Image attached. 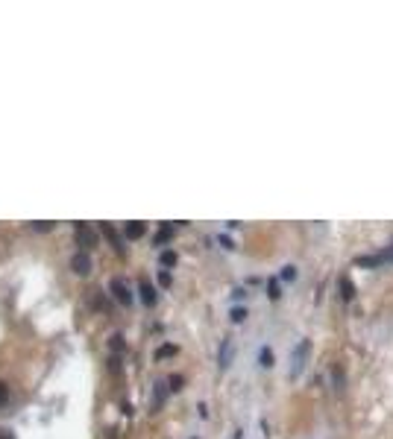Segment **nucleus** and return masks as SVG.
<instances>
[{"mask_svg": "<svg viewBox=\"0 0 393 439\" xmlns=\"http://www.w3.org/2000/svg\"><path fill=\"white\" fill-rule=\"evenodd\" d=\"M159 263H162V267H173V263H176V252H173V249H165L162 258H159Z\"/></svg>", "mask_w": 393, "mask_h": 439, "instance_id": "4468645a", "label": "nucleus"}, {"mask_svg": "<svg viewBox=\"0 0 393 439\" xmlns=\"http://www.w3.org/2000/svg\"><path fill=\"white\" fill-rule=\"evenodd\" d=\"M267 296H270L273 302L282 296V287H279V281H276V278H270V281H267Z\"/></svg>", "mask_w": 393, "mask_h": 439, "instance_id": "2eb2a0df", "label": "nucleus"}, {"mask_svg": "<svg viewBox=\"0 0 393 439\" xmlns=\"http://www.w3.org/2000/svg\"><path fill=\"white\" fill-rule=\"evenodd\" d=\"M6 401H9V387H6L3 381H0V407H3Z\"/></svg>", "mask_w": 393, "mask_h": 439, "instance_id": "412c9836", "label": "nucleus"}, {"mask_svg": "<svg viewBox=\"0 0 393 439\" xmlns=\"http://www.w3.org/2000/svg\"><path fill=\"white\" fill-rule=\"evenodd\" d=\"M168 384H171V390L176 392V390H182V384H185V378H182V375H173V378H171Z\"/></svg>", "mask_w": 393, "mask_h": 439, "instance_id": "aec40b11", "label": "nucleus"}, {"mask_svg": "<svg viewBox=\"0 0 393 439\" xmlns=\"http://www.w3.org/2000/svg\"><path fill=\"white\" fill-rule=\"evenodd\" d=\"M159 284H162V287H171V284H173V278H171V273H168V270H162V273H159Z\"/></svg>", "mask_w": 393, "mask_h": 439, "instance_id": "6ab92c4d", "label": "nucleus"}, {"mask_svg": "<svg viewBox=\"0 0 393 439\" xmlns=\"http://www.w3.org/2000/svg\"><path fill=\"white\" fill-rule=\"evenodd\" d=\"M258 363H261L264 369H270V366H273V351H270V345H264V348L258 351Z\"/></svg>", "mask_w": 393, "mask_h": 439, "instance_id": "ddd939ff", "label": "nucleus"}, {"mask_svg": "<svg viewBox=\"0 0 393 439\" xmlns=\"http://www.w3.org/2000/svg\"><path fill=\"white\" fill-rule=\"evenodd\" d=\"M91 255L88 252H73V258H70V270L76 273V276H88L91 273Z\"/></svg>", "mask_w": 393, "mask_h": 439, "instance_id": "7ed1b4c3", "label": "nucleus"}, {"mask_svg": "<svg viewBox=\"0 0 393 439\" xmlns=\"http://www.w3.org/2000/svg\"><path fill=\"white\" fill-rule=\"evenodd\" d=\"M168 390H171V387H165V384H155V392H153V410H162Z\"/></svg>", "mask_w": 393, "mask_h": 439, "instance_id": "9d476101", "label": "nucleus"}, {"mask_svg": "<svg viewBox=\"0 0 393 439\" xmlns=\"http://www.w3.org/2000/svg\"><path fill=\"white\" fill-rule=\"evenodd\" d=\"M144 231H147V226H144V223H126L123 237H126V240H138V237H144Z\"/></svg>", "mask_w": 393, "mask_h": 439, "instance_id": "6e6552de", "label": "nucleus"}, {"mask_svg": "<svg viewBox=\"0 0 393 439\" xmlns=\"http://www.w3.org/2000/svg\"><path fill=\"white\" fill-rule=\"evenodd\" d=\"M244 436V430H235V439H241Z\"/></svg>", "mask_w": 393, "mask_h": 439, "instance_id": "393cba45", "label": "nucleus"}, {"mask_svg": "<svg viewBox=\"0 0 393 439\" xmlns=\"http://www.w3.org/2000/svg\"><path fill=\"white\" fill-rule=\"evenodd\" d=\"M109 345H112V351H115V355H120V351H123V348H126V342H123V334H115V337H112V342H109Z\"/></svg>", "mask_w": 393, "mask_h": 439, "instance_id": "dca6fc26", "label": "nucleus"}, {"mask_svg": "<svg viewBox=\"0 0 393 439\" xmlns=\"http://www.w3.org/2000/svg\"><path fill=\"white\" fill-rule=\"evenodd\" d=\"M352 296H355V287H352V281H349V278H341V299H343V302H349Z\"/></svg>", "mask_w": 393, "mask_h": 439, "instance_id": "f8f14e48", "label": "nucleus"}, {"mask_svg": "<svg viewBox=\"0 0 393 439\" xmlns=\"http://www.w3.org/2000/svg\"><path fill=\"white\" fill-rule=\"evenodd\" d=\"M33 228H35V231H50L53 223H33Z\"/></svg>", "mask_w": 393, "mask_h": 439, "instance_id": "5701e85b", "label": "nucleus"}, {"mask_svg": "<svg viewBox=\"0 0 393 439\" xmlns=\"http://www.w3.org/2000/svg\"><path fill=\"white\" fill-rule=\"evenodd\" d=\"M171 237H173V226H171V223H165V226H162L159 231H155V237H153V246H165V243H168Z\"/></svg>", "mask_w": 393, "mask_h": 439, "instance_id": "1a4fd4ad", "label": "nucleus"}, {"mask_svg": "<svg viewBox=\"0 0 393 439\" xmlns=\"http://www.w3.org/2000/svg\"><path fill=\"white\" fill-rule=\"evenodd\" d=\"M308 348H311V342H308V340H302V342H299V348L293 351V366H290V378H296V375L302 372V366H305V355H308Z\"/></svg>", "mask_w": 393, "mask_h": 439, "instance_id": "20e7f679", "label": "nucleus"}, {"mask_svg": "<svg viewBox=\"0 0 393 439\" xmlns=\"http://www.w3.org/2000/svg\"><path fill=\"white\" fill-rule=\"evenodd\" d=\"M232 351H235L232 340H223V342H220V351H217V366H220V369H229V363H232Z\"/></svg>", "mask_w": 393, "mask_h": 439, "instance_id": "423d86ee", "label": "nucleus"}, {"mask_svg": "<svg viewBox=\"0 0 393 439\" xmlns=\"http://www.w3.org/2000/svg\"><path fill=\"white\" fill-rule=\"evenodd\" d=\"M176 351H179L176 345H171V342H165V345H159V348H155V355H153V358H155V360H165V358H173V355H176Z\"/></svg>", "mask_w": 393, "mask_h": 439, "instance_id": "9b49d317", "label": "nucleus"}, {"mask_svg": "<svg viewBox=\"0 0 393 439\" xmlns=\"http://www.w3.org/2000/svg\"><path fill=\"white\" fill-rule=\"evenodd\" d=\"M138 293H141V302H144L147 308H153L155 302H159V293H155V287H153L147 278H141V281H138Z\"/></svg>", "mask_w": 393, "mask_h": 439, "instance_id": "39448f33", "label": "nucleus"}, {"mask_svg": "<svg viewBox=\"0 0 393 439\" xmlns=\"http://www.w3.org/2000/svg\"><path fill=\"white\" fill-rule=\"evenodd\" d=\"M109 293L115 296V302H120V305H126V308H129V305H132V299H135V296H132V287H129V284H126V278H120V276L109 281Z\"/></svg>", "mask_w": 393, "mask_h": 439, "instance_id": "f03ea898", "label": "nucleus"}, {"mask_svg": "<svg viewBox=\"0 0 393 439\" xmlns=\"http://www.w3.org/2000/svg\"><path fill=\"white\" fill-rule=\"evenodd\" d=\"M217 240H220V246H223V249H235V243H232V237H226V234H220Z\"/></svg>", "mask_w": 393, "mask_h": 439, "instance_id": "4be33fe9", "label": "nucleus"}, {"mask_svg": "<svg viewBox=\"0 0 393 439\" xmlns=\"http://www.w3.org/2000/svg\"><path fill=\"white\" fill-rule=\"evenodd\" d=\"M0 439H12V436H9V433H0Z\"/></svg>", "mask_w": 393, "mask_h": 439, "instance_id": "a878e982", "label": "nucleus"}, {"mask_svg": "<svg viewBox=\"0 0 393 439\" xmlns=\"http://www.w3.org/2000/svg\"><path fill=\"white\" fill-rule=\"evenodd\" d=\"M73 240L80 246V252H91L97 246V231L88 223H73Z\"/></svg>", "mask_w": 393, "mask_h": 439, "instance_id": "f257e3e1", "label": "nucleus"}, {"mask_svg": "<svg viewBox=\"0 0 393 439\" xmlns=\"http://www.w3.org/2000/svg\"><path fill=\"white\" fill-rule=\"evenodd\" d=\"M247 319V308H232V322H244Z\"/></svg>", "mask_w": 393, "mask_h": 439, "instance_id": "a211bd4d", "label": "nucleus"}, {"mask_svg": "<svg viewBox=\"0 0 393 439\" xmlns=\"http://www.w3.org/2000/svg\"><path fill=\"white\" fill-rule=\"evenodd\" d=\"M335 387L343 390V375H341V369H335Z\"/></svg>", "mask_w": 393, "mask_h": 439, "instance_id": "b1692460", "label": "nucleus"}, {"mask_svg": "<svg viewBox=\"0 0 393 439\" xmlns=\"http://www.w3.org/2000/svg\"><path fill=\"white\" fill-rule=\"evenodd\" d=\"M103 234L109 237V243L115 246V252H118V255H123V252H126V246H123V237H120V234H118V231H115V228H112L109 223H103Z\"/></svg>", "mask_w": 393, "mask_h": 439, "instance_id": "0eeeda50", "label": "nucleus"}, {"mask_svg": "<svg viewBox=\"0 0 393 439\" xmlns=\"http://www.w3.org/2000/svg\"><path fill=\"white\" fill-rule=\"evenodd\" d=\"M293 278H296V267H290V263L282 267V281H293Z\"/></svg>", "mask_w": 393, "mask_h": 439, "instance_id": "f3484780", "label": "nucleus"}]
</instances>
